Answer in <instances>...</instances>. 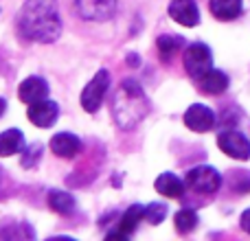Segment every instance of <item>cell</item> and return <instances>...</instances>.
Returning <instances> with one entry per match:
<instances>
[{
	"label": "cell",
	"mask_w": 250,
	"mask_h": 241,
	"mask_svg": "<svg viewBox=\"0 0 250 241\" xmlns=\"http://www.w3.org/2000/svg\"><path fill=\"white\" fill-rule=\"evenodd\" d=\"M18 29L31 42H55L62 33L57 0H26L18 16Z\"/></svg>",
	"instance_id": "1"
},
{
	"label": "cell",
	"mask_w": 250,
	"mask_h": 241,
	"mask_svg": "<svg viewBox=\"0 0 250 241\" xmlns=\"http://www.w3.org/2000/svg\"><path fill=\"white\" fill-rule=\"evenodd\" d=\"M151 103L134 79H125L112 99V119L121 129H134L149 114Z\"/></svg>",
	"instance_id": "2"
},
{
	"label": "cell",
	"mask_w": 250,
	"mask_h": 241,
	"mask_svg": "<svg viewBox=\"0 0 250 241\" xmlns=\"http://www.w3.org/2000/svg\"><path fill=\"white\" fill-rule=\"evenodd\" d=\"M185 182H187V186H189L191 191H195V193L211 195L222 186V176H220V171H217L215 167L200 164V167H193L191 171H187Z\"/></svg>",
	"instance_id": "3"
},
{
	"label": "cell",
	"mask_w": 250,
	"mask_h": 241,
	"mask_svg": "<svg viewBox=\"0 0 250 241\" xmlns=\"http://www.w3.org/2000/svg\"><path fill=\"white\" fill-rule=\"evenodd\" d=\"M110 88V73L108 70H99L95 77L90 79V83H86V88L82 90V97H79V103L86 112L95 114L97 110L104 103V97Z\"/></svg>",
	"instance_id": "4"
},
{
	"label": "cell",
	"mask_w": 250,
	"mask_h": 241,
	"mask_svg": "<svg viewBox=\"0 0 250 241\" xmlns=\"http://www.w3.org/2000/svg\"><path fill=\"white\" fill-rule=\"evenodd\" d=\"M211 68H213V53L204 42H193L185 48V70L195 81Z\"/></svg>",
	"instance_id": "5"
},
{
	"label": "cell",
	"mask_w": 250,
	"mask_h": 241,
	"mask_svg": "<svg viewBox=\"0 0 250 241\" xmlns=\"http://www.w3.org/2000/svg\"><path fill=\"white\" fill-rule=\"evenodd\" d=\"M117 7V0H75V13L90 22H105L114 18Z\"/></svg>",
	"instance_id": "6"
},
{
	"label": "cell",
	"mask_w": 250,
	"mask_h": 241,
	"mask_svg": "<svg viewBox=\"0 0 250 241\" xmlns=\"http://www.w3.org/2000/svg\"><path fill=\"white\" fill-rule=\"evenodd\" d=\"M217 147L235 160H250V141L242 132H235V129L222 132L217 136Z\"/></svg>",
	"instance_id": "7"
},
{
	"label": "cell",
	"mask_w": 250,
	"mask_h": 241,
	"mask_svg": "<svg viewBox=\"0 0 250 241\" xmlns=\"http://www.w3.org/2000/svg\"><path fill=\"white\" fill-rule=\"evenodd\" d=\"M141 220H145V206H141V204H132V206L127 208V211L123 213L121 221H119L117 230H112V233L105 235V239H119V241H125L129 237V235L136 230V226L141 224Z\"/></svg>",
	"instance_id": "8"
},
{
	"label": "cell",
	"mask_w": 250,
	"mask_h": 241,
	"mask_svg": "<svg viewBox=\"0 0 250 241\" xmlns=\"http://www.w3.org/2000/svg\"><path fill=\"white\" fill-rule=\"evenodd\" d=\"M57 114H60L57 103L46 97V99H42V101L31 103L26 117H29V120L35 125V127H51V125H55Z\"/></svg>",
	"instance_id": "9"
},
{
	"label": "cell",
	"mask_w": 250,
	"mask_h": 241,
	"mask_svg": "<svg viewBox=\"0 0 250 241\" xmlns=\"http://www.w3.org/2000/svg\"><path fill=\"white\" fill-rule=\"evenodd\" d=\"M169 18L180 26H195L200 22V9L195 0H171L169 2Z\"/></svg>",
	"instance_id": "10"
},
{
	"label": "cell",
	"mask_w": 250,
	"mask_h": 241,
	"mask_svg": "<svg viewBox=\"0 0 250 241\" xmlns=\"http://www.w3.org/2000/svg\"><path fill=\"white\" fill-rule=\"evenodd\" d=\"M185 125L193 132H208L215 125V112L202 103H195L185 112Z\"/></svg>",
	"instance_id": "11"
},
{
	"label": "cell",
	"mask_w": 250,
	"mask_h": 241,
	"mask_svg": "<svg viewBox=\"0 0 250 241\" xmlns=\"http://www.w3.org/2000/svg\"><path fill=\"white\" fill-rule=\"evenodd\" d=\"M18 97H20V101L26 105L35 103V101H42L48 97V83L44 81L42 77H29L20 83Z\"/></svg>",
	"instance_id": "12"
},
{
	"label": "cell",
	"mask_w": 250,
	"mask_h": 241,
	"mask_svg": "<svg viewBox=\"0 0 250 241\" xmlns=\"http://www.w3.org/2000/svg\"><path fill=\"white\" fill-rule=\"evenodd\" d=\"M82 149V141H79L75 134H68V132H60L51 138V151L60 158H75Z\"/></svg>",
	"instance_id": "13"
},
{
	"label": "cell",
	"mask_w": 250,
	"mask_h": 241,
	"mask_svg": "<svg viewBox=\"0 0 250 241\" xmlns=\"http://www.w3.org/2000/svg\"><path fill=\"white\" fill-rule=\"evenodd\" d=\"M208 9H211L213 18H217L222 22H230L242 16L244 0H211Z\"/></svg>",
	"instance_id": "14"
},
{
	"label": "cell",
	"mask_w": 250,
	"mask_h": 241,
	"mask_svg": "<svg viewBox=\"0 0 250 241\" xmlns=\"http://www.w3.org/2000/svg\"><path fill=\"white\" fill-rule=\"evenodd\" d=\"M198 83H200V90L207 92V95H222L229 88V75L211 68L198 79Z\"/></svg>",
	"instance_id": "15"
},
{
	"label": "cell",
	"mask_w": 250,
	"mask_h": 241,
	"mask_svg": "<svg viewBox=\"0 0 250 241\" xmlns=\"http://www.w3.org/2000/svg\"><path fill=\"white\" fill-rule=\"evenodd\" d=\"M24 149V134L20 129H4L0 132V156L9 158Z\"/></svg>",
	"instance_id": "16"
},
{
	"label": "cell",
	"mask_w": 250,
	"mask_h": 241,
	"mask_svg": "<svg viewBox=\"0 0 250 241\" xmlns=\"http://www.w3.org/2000/svg\"><path fill=\"white\" fill-rule=\"evenodd\" d=\"M185 186H187V182H182L180 178L173 176V173H160V176L156 178V191H158L160 195H165V198H182Z\"/></svg>",
	"instance_id": "17"
},
{
	"label": "cell",
	"mask_w": 250,
	"mask_h": 241,
	"mask_svg": "<svg viewBox=\"0 0 250 241\" xmlns=\"http://www.w3.org/2000/svg\"><path fill=\"white\" fill-rule=\"evenodd\" d=\"M46 200H48V206L55 213H60V215H73L75 206H77L75 198L70 193H66V191H57V189L51 191Z\"/></svg>",
	"instance_id": "18"
},
{
	"label": "cell",
	"mask_w": 250,
	"mask_h": 241,
	"mask_svg": "<svg viewBox=\"0 0 250 241\" xmlns=\"http://www.w3.org/2000/svg\"><path fill=\"white\" fill-rule=\"evenodd\" d=\"M182 40L176 38V35H160L158 42H156V46H158V55L163 61H169L173 60V55H176L178 51L182 48Z\"/></svg>",
	"instance_id": "19"
},
{
	"label": "cell",
	"mask_w": 250,
	"mask_h": 241,
	"mask_svg": "<svg viewBox=\"0 0 250 241\" xmlns=\"http://www.w3.org/2000/svg\"><path fill=\"white\" fill-rule=\"evenodd\" d=\"M173 224H176V230L180 235L193 233L195 226H198V213L191 211V208H182V211L176 213V217H173Z\"/></svg>",
	"instance_id": "20"
},
{
	"label": "cell",
	"mask_w": 250,
	"mask_h": 241,
	"mask_svg": "<svg viewBox=\"0 0 250 241\" xmlns=\"http://www.w3.org/2000/svg\"><path fill=\"white\" fill-rule=\"evenodd\" d=\"M40 156H42V145L40 142H33V145H29V147H24L22 149V167H35L38 164V160H40Z\"/></svg>",
	"instance_id": "21"
},
{
	"label": "cell",
	"mask_w": 250,
	"mask_h": 241,
	"mask_svg": "<svg viewBox=\"0 0 250 241\" xmlns=\"http://www.w3.org/2000/svg\"><path fill=\"white\" fill-rule=\"evenodd\" d=\"M167 217V206L165 204H149V206H145V220L149 221V224H160V221Z\"/></svg>",
	"instance_id": "22"
},
{
	"label": "cell",
	"mask_w": 250,
	"mask_h": 241,
	"mask_svg": "<svg viewBox=\"0 0 250 241\" xmlns=\"http://www.w3.org/2000/svg\"><path fill=\"white\" fill-rule=\"evenodd\" d=\"M239 226H242L244 233L250 235V208H246V211L242 213V217H239Z\"/></svg>",
	"instance_id": "23"
},
{
	"label": "cell",
	"mask_w": 250,
	"mask_h": 241,
	"mask_svg": "<svg viewBox=\"0 0 250 241\" xmlns=\"http://www.w3.org/2000/svg\"><path fill=\"white\" fill-rule=\"evenodd\" d=\"M127 64H132V68H136V66L141 64V57L134 55V53H132V55H127Z\"/></svg>",
	"instance_id": "24"
},
{
	"label": "cell",
	"mask_w": 250,
	"mask_h": 241,
	"mask_svg": "<svg viewBox=\"0 0 250 241\" xmlns=\"http://www.w3.org/2000/svg\"><path fill=\"white\" fill-rule=\"evenodd\" d=\"M4 110H7V103H4V99H2V97H0V117H2V114H4Z\"/></svg>",
	"instance_id": "25"
}]
</instances>
